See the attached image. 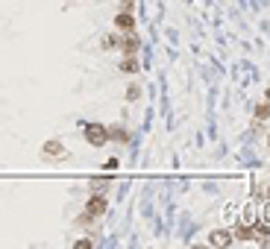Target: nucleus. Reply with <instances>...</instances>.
<instances>
[{"label": "nucleus", "mask_w": 270, "mask_h": 249, "mask_svg": "<svg viewBox=\"0 0 270 249\" xmlns=\"http://www.w3.org/2000/svg\"><path fill=\"white\" fill-rule=\"evenodd\" d=\"M82 135H85V141L91 144V147H106V144L112 141L109 138V126H103V123H85Z\"/></svg>", "instance_id": "obj_1"}, {"label": "nucleus", "mask_w": 270, "mask_h": 249, "mask_svg": "<svg viewBox=\"0 0 270 249\" xmlns=\"http://www.w3.org/2000/svg\"><path fill=\"white\" fill-rule=\"evenodd\" d=\"M41 158H44V161H62V158H68V150H65L62 141L50 138V141H44V147H41Z\"/></svg>", "instance_id": "obj_2"}, {"label": "nucleus", "mask_w": 270, "mask_h": 249, "mask_svg": "<svg viewBox=\"0 0 270 249\" xmlns=\"http://www.w3.org/2000/svg\"><path fill=\"white\" fill-rule=\"evenodd\" d=\"M85 211L91 214L94 220H97V217H103V214L109 211V200H106V193H91L88 202H85Z\"/></svg>", "instance_id": "obj_3"}, {"label": "nucleus", "mask_w": 270, "mask_h": 249, "mask_svg": "<svg viewBox=\"0 0 270 249\" xmlns=\"http://www.w3.org/2000/svg\"><path fill=\"white\" fill-rule=\"evenodd\" d=\"M138 47H141V38L129 30V33H124V38H120V47H117V50H120L124 56H135V53H138Z\"/></svg>", "instance_id": "obj_4"}, {"label": "nucleus", "mask_w": 270, "mask_h": 249, "mask_svg": "<svg viewBox=\"0 0 270 249\" xmlns=\"http://www.w3.org/2000/svg\"><path fill=\"white\" fill-rule=\"evenodd\" d=\"M115 26L117 30H124V33L135 30V15H132V9H120V12L115 15Z\"/></svg>", "instance_id": "obj_5"}, {"label": "nucleus", "mask_w": 270, "mask_h": 249, "mask_svg": "<svg viewBox=\"0 0 270 249\" xmlns=\"http://www.w3.org/2000/svg\"><path fill=\"white\" fill-rule=\"evenodd\" d=\"M232 240H235V235L229 232V229H214V232L209 235V243H211V246H229Z\"/></svg>", "instance_id": "obj_6"}, {"label": "nucleus", "mask_w": 270, "mask_h": 249, "mask_svg": "<svg viewBox=\"0 0 270 249\" xmlns=\"http://www.w3.org/2000/svg\"><path fill=\"white\" fill-rule=\"evenodd\" d=\"M235 240H256V232H253V223L250 220H241V223H235Z\"/></svg>", "instance_id": "obj_7"}, {"label": "nucleus", "mask_w": 270, "mask_h": 249, "mask_svg": "<svg viewBox=\"0 0 270 249\" xmlns=\"http://www.w3.org/2000/svg\"><path fill=\"white\" fill-rule=\"evenodd\" d=\"M109 138L112 141H120V144H129V129L124 123H115V126H109Z\"/></svg>", "instance_id": "obj_8"}, {"label": "nucleus", "mask_w": 270, "mask_h": 249, "mask_svg": "<svg viewBox=\"0 0 270 249\" xmlns=\"http://www.w3.org/2000/svg\"><path fill=\"white\" fill-rule=\"evenodd\" d=\"M109 185H112V182H109L106 176H91V182H88L91 193H106V190H109Z\"/></svg>", "instance_id": "obj_9"}, {"label": "nucleus", "mask_w": 270, "mask_h": 249, "mask_svg": "<svg viewBox=\"0 0 270 249\" xmlns=\"http://www.w3.org/2000/svg\"><path fill=\"white\" fill-rule=\"evenodd\" d=\"M138 59H135V56H124V62H120V71L124 73H138Z\"/></svg>", "instance_id": "obj_10"}, {"label": "nucleus", "mask_w": 270, "mask_h": 249, "mask_svg": "<svg viewBox=\"0 0 270 249\" xmlns=\"http://www.w3.org/2000/svg\"><path fill=\"white\" fill-rule=\"evenodd\" d=\"M100 47H103V50H117V47H120V38L109 33V36H103V41H100Z\"/></svg>", "instance_id": "obj_11"}, {"label": "nucleus", "mask_w": 270, "mask_h": 249, "mask_svg": "<svg viewBox=\"0 0 270 249\" xmlns=\"http://www.w3.org/2000/svg\"><path fill=\"white\" fill-rule=\"evenodd\" d=\"M267 118H270V100L256 106V120H267Z\"/></svg>", "instance_id": "obj_12"}, {"label": "nucleus", "mask_w": 270, "mask_h": 249, "mask_svg": "<svg viewBox=\"0 0 270 249\" xmlns=\"http://www.w3.org/2000/svg\"><path fill=\"white\" fill-rule=\"evenodd\" d=\"M91 214L85 211V214H80V217H77V220H73V226H80V229H91Z\"/></svg>", "instance_id": "obj_13"}, {"label": "nucleus", "mask_w": 270, "mask_h": 249, "mask_svg": "<svg viewBox=\"0 0 270 249\" xmlns=\"http://www.w3.org/2000/svg\"><path fill=\"white\" fill-rule=\"evenodd\" d=\"M124 97H127L129 103H132V100H138V97H141V88H138V85H129L127 94H124Z\"/></svg>", "instance_id": "obj_14"}, {"label": "nucleus", "mask_w": 270, "mask_h": 249, "mask_svg": "<svg viewBox=\"0 0 270 249\" xmlns=\"http://www.w3.org/2000/svg\"><path fill=\"white\" fill-rule=\"evenodd\" d=\"M73 249H91V240H88V237H80V240L73 243Z\"/></svg>", "instance_id": "obj_15"}, {"label": "nucleus", "mask_w": 270, "mask_h": 249, "mask_svg": "<svg viewBox=\"0 0 270 249\" xmlns=\"http://www.w3.org/2000/svg\"><path fill=\"white\" fill-rule=\"evenodd\" d=\"M117 164H120L117 158H109V161H106V167H109V170H117Z\"/></svg>", "instance_id": "obj_16"}, {"label": "nucleus", "mask_w": 270, "mask_h": 249, "mask_svg": "<svg viewBox=\"0 0 270 249\" xmlns=\"http://www.w3.org/2000/svg\"><path fill=\"white\" fill-rule=\"evenodd\" d=\"M120 9H132V0H120Z\"/></svg>", "instance_id": "obj_17"}, {"label": "nucleus", "mask_w": 270, "mask_h": 249, "mask_svg": "<svg viewBox=\"0 0 270 249\" xmlns=\"http://www.w3.org/2000/svg\"><path fill=\"white\" fill-rule=\"evenodd\" d=\"M264 197H267V202H270V185H267V188H264Z\"/></svg>", "instance_id": "obj_18"}, {"label": "nucleus", "mask_w": 270, "mask_h": 249, "mask_svg": "<svg viewBox=\"0 0 270 249\" xmlns=\"http://www.w3.org/2000/svg\"><path fill=\"white\" fill-rule=\"evenodd\" d=\"M264 97H267V100H270V88H267V91H264Z\"/></svg>", "instance_id": "obj_19"}, {"label": "nucleus", "mask_w": 270, "mask_h": 249, "mask_svg": "<svg viewBox=\"0 0 270 249\" xmlns=\"http://www.w3.org/2000/svg\"><path fill=\"white\" fill-rule=\"evenodd\" d=\"M267 147H270V132H267Z\"/></svg>", "instance_id": "obj_20"}]
</instances>
